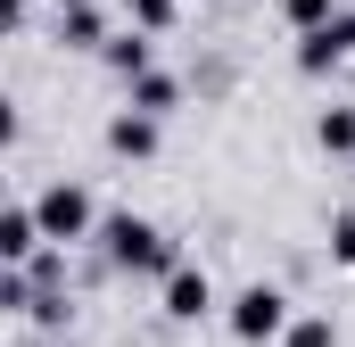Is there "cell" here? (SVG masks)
<instances>
[{
    "instance_id": "cell-1",
    "label": "cell",
    "mask_w": 355,
    "mask_h": 347,
    "mask_svg": "<svg viewBox=\"0 0 355 347\" xmlns=\"http://www.w3.org/2000/svg\"><path fill=\"white\" fill-rule=\"evenodd\" d=\"M99 257L116 264V273H149V281H174L182 273V248L149 223V215H132V207L99 223Z\"/></svg>"
},
{
    "instance_id": "cell-2",
    "label": "cell",
    "mask_w": 355,
    "mask_h": 347,
    "mask_svg": "<svg viewBox=\"0 0 355 347\" xmlns=\"http://www.w3.org/2000/svg\"><path fill=\"white\" fill-rule=\"evenodd\" d=\"M223 323H232V339L240 347H272V339H289V289H272V281H248L232 306H223Z\"/></svg>"
},
{
    "instance_id": "cell-3",
    "label": "cell",
    "mask_w": 355,
    "mask_h": 347,
    "mask_svg": "<svg viewBox=\"0 0 355 347\" xmlns=\"http://www.w3.org/2000/svg\"><path fill=\"white\" fill-rule=\"evenodd\" d=\"M33 215H42V232H50L58 248H75V240H99V223H107V215L91 207V190H83V182H50V190L33 198Z\"/></svg>"
},
{
    "instance_id": "cell-4",
    "label": "cell",
    "mask_w": 355,
    "mask_h": 347,
    "mask_svg": "<svg viewBox=\"0 0 355 347\" xmlns=\"http://www.w3.org/2000/svg\"><path fill=\"white\" fill-rule=\"evenodd\" d=\"M347 58H355V8H339L322 33L297 42V75H331V67H347Z\"/></svg>"
},
{
    "instance_id": "cell-5",
    "label": "cell",
    "mask_w": 355,
    "mask_h": 347,
    "mask_svg": "<svg viewBox=\"0 0 355 347\" xmlns=\"http://www.w3.org/2000/svg\"><path fill=\"white\" fill-rule=\"evenodd\" d=\"M42 240H50V232H42V215H33V198L0 207V264H17V273H25V264L42 257Z\"/></svg>"
},
{
    "instance_id": "cell-6",
    "label": "cell",
    "mask_w": 355,
    "mask_h": 347,
    "mask_svg": "<svg viewBox=\"0 0 355 347\" xmlns=\"http://www.w3.org/2000/svg\"><path fill=\"white\" fill-rule=\"evenodd\" d=\"M207 314H215V281L198 264H182L174 281H166V323H207Z\"/></svg>"
},
{
    "instance_id": "cell-7",
    "label": "cell",
    "mask_w": 355,
    "mask_h": 347,
    "mask_svg": "<svg viewBox=\"0 0 355 347\" xmlns=\"http://www.w3.org/2000/svg\"><path fill=\"white\" fill-rule=\"evenodd\" d=\"M107 149H116V158H157V116L116 108V116H107Z\"/></svg>"
},
{
    "instance_id": "cell-8",
    "label": "cell",
    "mask_w": 355,
    "mask_h": 347,
    "mask_svg": "<svg viewBox=\"0 0 355 347\" xmlns=\"http://www.w3.org/2000/svg\"><path fill=\"white\" fill-rule=\"evenodd\" d=\"M124 108H141V116H157V124H166V116L182 108V75H166V67H149L141 83L124 91Z\"/></svg>"
},
{
    "instance_id": "cell-9",
    "label": "cell",
    "mask_w": 355,
    "mask_h": 347,
    "mask_svg": "<svg viewBox=\"0 0 355 347\" xmlns=\"http://www.w3.org/2000/svg\"><path fill=\"white\" fill-rule=\"evenodd\" d=\"M99 58H107V75H116L124 91H132L141 75H149V67H157V58H149V33H116V42H107Z\"/></svg>"
},
{
    "instance_id": "cell-10",
    "label": "cell",
    "mask_w": 355,
    "mask_h": 347,
    "mask_svg": "<svg viewBox=\"0 0 355 347\" xmlns=\"http://www.w3.org/2000/svg\"><path fill=\"white\" fill-rule=\"evenodd\" d=\"M58 42H67V50H107L116 33H107V17L83 0V8H67V17H58Z\"/></svg>"
},
{
    "instance_id": "cell-11",
    "label": "cell",
    "mask_w": 355,
    "mask_h": 347,
    "mask_svg": "<svg viewBox=\"0 0 355 347\" xmlns=\"http://www.w3.org/2000/svg\"><path fill=\"white\" fill-rule=\"evenodd\" d=\"M314 141H322V158H355V108H322Z\"/></svg>"
},
{
    "instance_id": "cell-12",
    "label": "cell",
    "mask_w": 355,
    "mask_h": 347,
    "mask_svg": "<svg viewBox=\"0 0 355 347\" xmlns=\"http://www.w3.org/2000/svg\"><path fill=\"white\" fill-rule=\"evenodd\" d=\"M331 17H339V0H281V25H289L297 42H306V33H322Z\"/></svg>"
},
{
    "instance_id": "cell-13",
    "label": "cell",
    "mask_w": 355,
    "mask_h": 347,
    "mask_svg": "<svg viewBox=\"0 0 355 347\" xmlns=\"http://www.w3.org/2000/svg\"><path fill=\"white\" fill-rule=\"evenodd\" d=\"M281 347H339V331H331V314H297Z\"/></svg>"
},
{
    "instance_id": "cell-14",
    "label": "cell",
    "mask_w": 355,
    "mask_h": 347,
    "mask_svg": "<svg viewBox=\"0 0 355 347\" xmlns=\"http://www.w3.org/2000/svg\"><path fill=\"white\" fill-rule=\"evenodd\" d=\"M132 8V33H166L174 25V0H124Z\"/></svg>"
},
{
    "instance_id": "cell-15",
    "label": "cell",
    "mask_w": 355,
    "mask_h": 347,
    "mask_svg": "<svg viewBox=\"0 0 355 347\" xmlns=\"http://www.w3.org/2000/svg\"><path fill=\"white\" fill-rule=\"evenodd\" d=\"M331 257L355 273V207H339V215H331Z\"/></svg>"
},
{
    "instance_id": "cell-16",
    "label": "cell",
    "mask_w": 355,
    "mask_h": 347,
    "mask_svg": "<svg viewBox=\"0 0 355 347\" xmlns=\"http://www.w3.org/2000/svg\"><path fill=\"white\" fill-rule=\"evenodd\" d=\"M33 8H42V0H8V17H17V25H25V17H33Z\"/></svg>"
},
{
    "instance_id": "cell-17",
    "label": "cell",
    "mask_w": 355,
    "mask_h": 347,
    "mask_svg": "<svg viewBox=\"0 0 355 347\" xmlns=\"http://www.w3.org/2000/svg\"><path fill=\"white\" fill-rule=\"evenodd\" d=\"M50 8H58V17H67V8H83V0H50Z\"/></svg>"
}]
</instances>
